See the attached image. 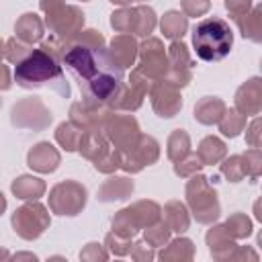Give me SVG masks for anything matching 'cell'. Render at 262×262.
Returning <instances> with one entry per match:
<instances>
[{"label": "cell", "mask_w": 262, "mask_h": 262, "mask_svg": "<svg viewBox=\"0 0 262 262\" xmlns=\"http://www.w3.org/2000/svg\"><path fill=\"white\" fill-rule=\"evenodd\" d=\"M8 258H10V252L4 250V248H0V260H8Z\"/></svg>", "instance_id": "6f0895ef"}, {"label": "cell", "mask_w": 262, "mask_h": 262, "mask_svg": "<svg viewBox=\"0 0 262 262\" xmlns=\"http://www.w3.org/2000/svg\"><path fill=\"white\" fill-rule=\"evenodd\" d=\"M225 102L217 96H203L194 104V119L201 125H217L225 113Z\"/></svg>", "instance_id": "484cf974"}, {"label": "cell", "mask_w": 262, "mask_h": 262, "mask_svg": "<svg viewBox=\"0 0 262 262\" xmlns=\"http://www.w3.org/2000/svg\"><path fill=\"white\" fill-rule=\"evenodd\" d=\"M78 151L82 154V158L90 160L92 164L98 162L102 156H106L111 151V143L106 141V137L100 131H86L80 139Z\"/></svg>", "instance_id": "cb8c5ba5"}, {"label": "cell", "mask_w": 262, "mask_h": 262, "mask_svg": "<svg viewBox=\"0 0 262 262\" xmlns=\"http://www.w3.org/2000/svg\"><path fill=\"white\" fill-rule=\"evenodd\" d=\"M14 82L27 90L51 88L59 96L70 98L72 90L59 61V41L51 37L39 47H33V51L14 66Z\"/></svg>", "instance_id": "7a4b0ae2"}, {"label": "cell", "mask_w": 262, "mask_h": 262, "mask_svg": "<svg viewBox=\"0 0 262 262\" xmlns=\"http://www.w3.org/2000/svg\"><path fill=\"white\" fill-rule=\"evenodd\" d=\"M170 235H172L170 227L166 225L164 219H160V221H156L154 225L145 227V235H143V239H145L151 248H162L164 244L170 242Z\"/></svg>", "instance_id": "f35d334b"}, {"label": "cell", "mask_w": 262, "mask_h": 262, "mask_svg": "<svg viewBox=\"0 0 262 262\" xmlns=\"http://www.w3.org/2000/svg\"><path fill=\"white\" fill-rule=\"evenodd\" d=\"M43 35H45V23L35 12H25V14H20L16 18V23H14V37L20 39L23 43H27V45L41 43Z\"/></svg>", "instance_id": "44dd1931"}, {"label": "cell", "mask_w": 262, "mask_h": 262, "mask_svg": "<svg viewBox=\"0 0 262 262\" xmlns=\"http://www.w3.org/2000/svg\"><path fill=\"white\" fill-rule=\"evenodd\" d=\"M12 260H37V256L35 254H29V252H23V254H14V256H10Z\"/></svg>", "instance_id": "816d5d0a"}, {"label": "cell", "mask_w": 262, "mask_h": 262, "mask_svg": "<svg viewBox=\"0 0 262 262\" xmlns=\"http://www.w3.org/2000/svg\"><path fill=\"white\" fill-rule=\"evenodd\" d=\"M201 168H203V162H201V158L196 156V154H186L184 158H180L178 162H174V174L176 176H180V178H190L192 174H196V172H201Z\"/></svg>", "instance_id": "60d3db41"}, {"label": "cell", "mask_w": 262, "mask_h": 262, "mask_svg": "<svg viewBox=\"0 0 262 262\" xmlns=\"http://www.w3.org/2000/svg\"><path fill=\"white\" fill-rule=\"evenodd\" d=\"M158 25L156 10L147 4L135 6V23H133V35L137 37H149Z\"/></svg>", "instance_id": "4dcf8cb0"}, {"label": "cell", "mask_w": 262, "mask_h": 262, "mask_svg": "<svg viewBox=\"0 0 262 262\" xmlns=\"http://www.w3.org/2000/svg\"><path fill=\"white\" fill-rule=\"evenodd\" d=\"M129 256H131L133 260H154V258H156V252H154V248H151L145 239H141V242H135V244L131 246Z\"/></svg>", "instance_id": "7dc6e473"}, {"label": "cell", "mask_w": 262, "mask_h": 262, "mask_svg": "<svg viewBox=\"0 0 262 262\" xmlns=\"http://www.w3.org/2000/svg\"><path fill=\"white\" fill-rule=\"evenodd\" d=\"M106 49H108L111 59H113L119 68L125 70V68L135 66L139 43H137V39H135L133 35H129V33H119V35H115V37L111 39V43H108Z\"/></svg>", "instance_id": "d6986e66"}, {"label": "cell", "mask_w": 262, "mask_h": 262, "mask_svg": "<svg viewBox=\"0 0 262 262\" xmlns=\"http://www.w3.org/2000/svg\"><path fill=\"white\" fill-rule=\"evenodd\" d=\"M162 215H164V221L166 225L170 227L172 233H184L190 225V215H188V209L182 201L178 199H172L164 205L162 209Z\"/></svg>", "instance_id": "d4e9b609"}, {"label": "cell", "mask_w": 262, "mask_h": 262, "mask_svg": "<svg viewBox=\"0 0 262 262\" xmlns=\"http://www.w3.org/2000/svg\"><path fill=\"white\" fill-rule=\"evenodd\" d=\"M151 86V80L145 78L139 70H131V76L127 82L121 84V88L117 90V94L108 100V108L111 111H125V113H133L143 104V98L147 94Z\"/></svg>", "instance_id": "8fae6325"}, {"label": "cell", "mask_w": 262, "mask_h": 262, "mask_svg": "<svg viewBox=\"0 0 262 262\" xmlns=\"http://www.w3.org/2000/svg\"><path fill=\"white\" fill-rule=\"evenodd\" d=\"M254 213H256V219H262V213H260V201L254 203Z\"/></svg>", "instance_id": "9f6ffc18"}, {"label": "cell", "mask_w": 262, "mask_h": 262, "mask_svg": "<svg viewBox=\"0 0 262 262\" xmlns=\"http://www.w3.org/2000/svg\"><path fill=\"white\" fill-rule=\"evenodd\" d=\"M33 51V45H27V43H23L20 39H16V37H10L8 41H6V49H4V59H8L12 66H16L18 61H23L29 53Z\"/></svg>", "instance_id": "ab89813d"}, {"label": "cell", "mask_w": 262, "mask_h": 262, "mask_svg": "<svg viewBox=\"0 0 262 262\" xmlns=\"http://www.w3.org/2000/svg\"><path fill=\"white\" fill-rule=\"evenodd\" d=\"M133 23H135V6H121L111 14V27L117 33L133 35Z\"/></svg>", "instance_id": "d590c367"}, {"label": "cell", "mask_w": 262, "mask_h": 262, "mask_svg": "<svg viewBox=\"0 0 262 262\" xmlns=\"http://www.w3.org/2000/svg\"><path fill=\"white\" fill-rule=\"evenodd\" d=\"M225 229L229 231V235L233 239H246L252 235V219L246 215V213H233L227 217V221L223 223Z\"/></svg>", "instance_id": "e575fe53"}, {"label": "cell", "mask_w": 262, "mask_h": 262, "mask_svg": "<svg viewBox=\"0 0 262 262\" xmlns=\"http://www.w3.org/2000/svg\"><path fill=\"white\" fill-rule=\"evenodd\" d=\"M119 168V160H117V151L111 149L106 156H102L98 162H94V170L102 172V174H115V170Z\"/></svg>", "instance_id": "bcb514c9"}, {"label": "cell", "mask_w": 262, "mask_h": 262, "mask_svg": "<svg viewBox=\"0 0 262 262\" xmlns=\"http://www.w3.org/2000/svg\"><path fill=\"white\" fill-rule=\"evenodd\" d=\"M113 4H119V6H129L131 2H145V0H108Z\"/></svg>", "instance_id": "f5cc1de1"}, {"label": "cell", "mask_w": 262, "mask_h": 262, "mask_svg": "<svg viewBox=\"0 0 262 262\" xmlns=\"http://www.w3.org/2000/svg\"><path fill=\"white\" fill-rule=\"evenodd\" d=\"M260 117L256 115L254 119H252V123L246 127V143L250 145V147H260L262 145V131H260Z\"/></svg>", "instance_id": "f6af8a7d"}, {"label": "cell", "mask_w": 262, "mask_h": 262, "mask_svg": "<svg viewBox=\"0 0 262 262\" xmlns=\"http://www.w3.org/2000/svg\"><path fill=\"white\" fill-rule=\"evenodd\" d=\"M184 196H186V205H188V213H192L194 221L201 225H211L219 219L221 215V205L217 199V190L211 186L209 178L203 174H192L190 180L186 182L184 188Z\"/></svg>", "instance_id": "277c9868"}, {"label": "cell", "mask_w": 262, "mask_h": 262, "mask_svg": "<svg viewBox=\"0 0 262 262\" xmlns=\"http://www.w3.org/2000/svg\"><path fill=\"white\" fill-rule=\"evenodd\" d=\"M104 246H106V250H108L113 256H129L133 244H131L129 237H123V235H117L115 231H111V233H106V237H104Z\"/></svg>", "instance_id": "b9f144b4"}, {"label": "cell", "mask_w": 262, "mask_h": 262, "mask_svg": "<svg viewBox=\"0 0 262 262\" xmlns=\"http://www.w3.org/2000/svg\"><path fill=\"white\" fill-rule=\"evenodd\" d=\"M246 115H242L239 111H235V108H225V113H223V117H221V121L217 123L219 125V131L225 135V137H229V139H233V137H237L244 129H246Z\"/></svg>", "instance_id": "836d02e7"}, {"label": "cell", "mask_w": 262, "mask_h": 262, "mask_svg": "<svg viewBox=\"0 0 262 262\" xmlns=\"http://www.w3.org/2000/svg\"><path fill=\"white\" fill-rule=\"evenodd\" d=\"M205 242H207L209 252L215 260H231L233 252L237 248V239H233L229 235L225 225H217V223H211V229L207 231Z\"/></svg>", "instance_id": "ffe728a7"}, {"label": "cell", "mask_w": 262, "mask_h": 262, "mask_svg": "<svg viewBox=\"0 0 262 262\" xmlns=\"http://www.w3.org/2000/svg\"><path fill=\"white\" fill-rule=\"evenodd\" d=\"M6 205H8V203H6V196H4V194H2V190H0V215L6 211Z\"/></svg>", "instance_id": "db71d44e"}, {"label": "cell", "mask_w": 262, "mask_h": 262, "mask_svg": "<svg viewBox=\"0 0 262 262\" xmlns=\"http://www.w3.org/2000/svg\"><path fill=\"white\" fill-rule=\"evenodd\" d=\"M111 115L108 106H96V104H88V102H74L70 106V121L80 127L84 133L86 131H100L106 117Z\"/></svg>", "instance_id": "2e32d148"}, {"label": "cell", "mask_w": 262, "mask_h": 262, "mask_svg": "<svg viewBox=\"0 0 262 262\" xmlns=\"http://www.w3.org/2000/svg\"><path fill=\"white\" fill-rule=\"evenodd\" d=\"M160 219H162V207L156 201L141 199V201H135L133 205L121 209L113 217L111 227H113V231L117 235L133 239L139 229H145V227L154 225Z\"/></svg>", "instance_id": "8992f818"}, {"label": "cell", "mask_w": 262, "mask_h": 262, "mask_svg": "<svg viewBox=\"0 0 262 262\" xmlns=\"http://www.w3.org/2000/svg\"><path fill=\"white\" fill-rule=\"evenodd\" d=\"M196 156L201 158L203 166H213V164H219L227 156V145L221 137L207 135L201 139V143L196 147Z\"/></svg>", "instance_id": "f1b7e54d"}, {"label": "cell", "mask_w": 262, "mask_h": 262, "mask_svg": "<svg viewBox=\"0 0 262 262\" xmlns=\"http://www.w3.org/2000/svg\"><path fill=\"white\" fill-rule=\"evenodd\" d=\"M149 100H151V108L158 117L162 119H172L180 113L182 108V94H180V88L172 86L168 80H156L151 82L149 90Z\"/></svg>", "instance_id": "9a60e30c"}, {"label": "cell", "mask_w": 262, "mask_h": 262, "mask_svg": "<svg viewBox=\"0 0 262 262\" xmlns=\"http://www.w3.org/2000/svg\"><path fill=\"white\" fill-rule=\"evenodd\" d=\"M115 151H117L119 168L125 170L127 174H137L145 166H151V164L158 162V158H160V143L151 135H143L141 133L135 139L133 145L123 147V149H115Z\"/></svg>", "instance_id": "9c48e42d"}, {"label": "cell", "mask_w": 262, "mask_h": 262, "mask_svg": "<svg viewBox=\"0 0 262 262\" xmlns=\"http://www.w3.org/2000/svg\"><path fill=\"white\" fill-rule=\"evenodd\" d=\"M166 57H168V72L164 80H168L176 88H186L192 80V66H194L186 43L182 39L172 41L170 47L166 49Z\"/></svg>", "instance_id": "5bb4252c"}, {"label": "cell", "mask_w": 262, "mask_h": 262, "mask_svg": "<svg viewBox=\"0 0 262 262\" xmlns=\"http://www.w3.org/2000/svg\"><path fill=\"white\" fill-rule=\"evenodd\" d=\"M12 86V76H10V70L8 66L0 63V90H8Z\"/></svg>", "instance_id": "f907efd6"}, {"label": "cell", "mask_w": 262, "mask_h": 262, "mask_svg": "<svg viewBox=\"0 0 262 262\" xmlns=\"http://www.w3.org/2000/svg\"><path fill=\"white\" fill-rule=\"evenodd\" d=\"M219 170L221 174L229 180V182H239L246 178V172H244V162H242V156L239 154H233V156H225L221 162H219Z\"/></svg>", "instance_id": "8d00e7d4"}, {"label": "cell", "mask_w": 262, "mask_h": 262, "mask_svg": "<svg viewBox=\"0 0 262 262\" xmlns=\"http://www.w3.org/2000/svg\"><path fill=\"white\" fill-rule=\"evenodd\" d=\"M59 61L74 76L88 104L106 106L125 82L123 68L111 59L106 41L96 29H82L68 41H59Z\"/></svg>", "instance_id": "6da1fadb"}, {"label": "cell", "mask_w": 262, "mask_h": 262, "mask_svg": "<svg viewBox=\"0 0 262 262\" xmlns=\"http://www.w3.org/2000/svg\"><path fill=\"white\" fill-rule=\"evenodd\" d=\"M160 31L170 41L182 39L184 33L188 31V16H184L180 10H168L160 20Z\"/></svg>", "instance_id": "f546056e"}, {"label": "cell", "mask_w": 262, "mask_h": 262, "mask_svg": "<svg viewBox=\"0 0 262 262\" xmlns=\"http://www.w3.org/2000/svg\"><path fill=\"white\" fill-rule=\"evenodd\" d=\"M82 2H88V0H82Z\"/></svg>", "instance_id": "680465c9"}, {"label": "cell", "mask_w": 262, "mask_h": 262, "mask_svg": "<svg viewBox=\"0 0 262 262\" xmlns=\"http://www.w3.org/2000/svg\"><path fill=\"white\" fill-rule=\"evenodd\" d=\"M39 8L45 14V27L57 41H68L84 29V12L80 6L66 4V0H39Z\"/></svg>", "instance_id": "5b68a950"}, {"label": "cell", "mask_w": 262, "mask_h": 262, "mask_svg": "<svg viewBox=\"0 0 262 262\" xmlns=\"http://www.w3.org/2000/svg\"><path fill=\"white\" fill-rule=\"evenodd\" d=\"M100 133L115 149H123L135 143V139L141 135V129L133 115H121L119 111H111Z\"/></svg>", "instance_id": "4fadbf2b"}, {"label": "cell", "mask_w": 262, "mask_h": 262, "mask_svg": "<svg viewBox=\"0 0 262 262\" xmlns=\"http://www.w3.org/2000/svg\"><path fill=\"white\" fill-rule=\"evenodd\" d=\"M10 190H12V194H14L16 199H20V201H39V199L45 194L47 184H45V180H41V178H37V176L23 174V176H18V178L12 180Z\"/></svg>", "instance_id": "603a6c76"}, {"label": "cell", "mask_w": 262, "mask_h": 262, "mask_svg": "<svg viewBox=\"0 0 262 262\" xmlns=\"http://www.w3.org/2000/svg\"><path fill=\"white\" fill-rule=\"evenodd\" d=\"M233 23L237 25L244 39H250L254 43L262 41V6L260 4H254L244 16L235 18Z\"/></svg>", "instance_id": "83f0119b"}, {"label": "cell", "mask_w": 262, "mask_h": 262, "mask_svg": "<svg viewBox=\"0 0 262 262\" xmlns=\"http://www.w3.org/2000/svg\"><path fill=\"white\" fill-rule=\"evenodd\" d=\"M233 45V31L227 20L219 16L203 18L192 29V47L203 61H221L229 55Z\"/></svg>", "instance_id": "3957f363"}, {"label": "cell", "mask_w": 262, "mask_h": 262, "mask_svg": "<svg viewBox=\"0 0 262 262\" xmlns=\"http://www.w3.org/2000/svg\"><path fill=\"white\" fill-rule=\"evenodd\" d=\"M82 135H84V131L80 127H76L72 121H63L55 129V141L66 151H78V145H80Z\"/></svg>", "instance_id": "1f68e13d"}, {"label": "cell", "mask_w": 262, "mask_h": 262, "mask_svg": "<svg viewBox=\"0 0 262 262\" xmlns=\"http://www.w3.org/2000/svg\"><path fill=\"white\" fill-rule=\"evenodd\" d=\"M135 190V184L131 178L127 176H108L100 188H98V194L96 199L100 203H115V201H125L133 194Z\"/></svg>", "instance_id": "7402d4cb"}, {"label": "cell", "mask_w": 262, "mask_h": 262, "mask_svg": "<svg viewBox=\"0 0 262 262\" xmlns=\"http://www.w3.org/2000/svg\"><path fill=\"white\" fill-rule=\"evenodd\" d=\"M235 111H239L246 117H256L262 111V80L258 76L246 80L233 96Z\"/></svg>", "instance_id": "e0dca14e"}, {"label": "cell", "mask_w": 262, "mask_h": 262, "mask_svg": "<svg viewBox=\"0 0 262 262\" xmlns=\"http://www.w3.org/2000/svg\"><path fill=\"white\" fill-rule=\"evenodd\" d=\"M166 154L170 162H178L180 158H184L186 154H190V137L184 129H174L168 135V143H166Z\"/></svg>", "instance_id": "d6a6232c"}, {"label": "cell", "mask_w": 262, "mask_h": 262, "mask_svg": "<svg viewBox=\"0 0 262 262\" xmlns=\"http://www.w3.org/2000/svg\"><path fill=\"white\" fill-rule=\"evenodd\" d=\"M242 162H244V172L246 176L256 182L262 174V151L260 147H250L246 149V154H242Z\"/></svg>", "instance_id": "74e56055"}, {"label": "cell", "mask_w": 262, "mask_h": 262, "mask_svg": "<svg viewBox=\"0 0 262 262\" xmlns=\"http://www.w3.org/2000/svg\"><path fill=\"white\" fill-rule=\"evenodd\" d=\"M53 121L51 111L45 106V102L37 96H25L18 102H14L10 111V123L18 129L29 131H45Z\"/></svg>", "instance_id": "30bf717a"}, {"label": "cell", "mask_w": 262, "mask_h": 262, "mask_svg": "<svg viewBox=\"0 0 262 262\" xmlns=\"http://www.w3.org/2000/svg\"><path fill=\"white\" fill-rule=\"evenodd\" d=\"M137 59H139V63L135 66V70H139L151 82L162 80L166 76V72H168L166 47H164L162 39H158V37H145L139 43Z\"/></svg>", "instance_id": "7c38bea8"}, {"label": "cell", "mask_w": 262, "mask_h": 262, "mask_svg": "<svg viewBox=\"0 0 262 262\" xmlns=\"http://www.w3.org/2000/svg\"><path fill=\"white\" fill-rule=\"evenodd\" d=\"M27 164H29L31 170H35L39 174H51V172H55L59 168L61 156H59L57 147L51 145L49 141H39L29 149Z\"/></svg>", "instance_id": "ac0fdd59"}, {"label": "cell", "mask_w": 262, "mask_h": 262, "mask_svg": "<svg viewBox=\"0 0 262 262\" xmlns=\"http://www.w3.org/2000/svg\"><path fill=\"white\" fill-rule=\"evenodd\" d=\"M88 201V190L76 180H61L49 190V209L61 217H76Z\"/></svg>", "instance_id": "ba28073f"}, {"label": "cell", "mask_w": 262, "mask_h": 262, "mask_svg": "<svg viewBox=\"0 0 262 262\" xmlns=\"http://www.w3.org/2000/svg\"><path fill=\"white\" fill-rule=\"evenodd\" d=\"M49 223H51L49 211L39 201H27L10 217V225H12L14 233L27 242L41 237L45 233V229L49 227Z\"/></svg>", "instance_id": "52a82bcc"}, {"label": "cell", "mask_w": 262, "mask_h": 262, "mask_svg": "<svg viewBox=\"0 0 262 262\" xmlns=\"http://www.w3.org/2000/svg\"><path fill=\"white\" fill-rule=\"evenodd\" d=\"M108 258V252L104 250V246L96 244V242H90L84 246V250L80 252V260L84 262H98V260H106Z\"/></svg>", "instance_id": "ee69618b"}, {"label": "cell", "mask_w": 262, "mask_h": 262, "mask_svg": "<svg viewBox=\"0 0 262 262\" xmlns=\"http://www.w3.org/2000/svg\"><path fill=\"white\" fill-rule=\"evenodd\" d=\"M4 49H6V41L0 37V63H2V59H4Z\"/></svg>", "instance_id": "11a10c76"}, {"label": "cell", "mask_w": 262, "mask_h": 262, "mask_svg": "<svg viewBox=\"0 0 262 262\" xmlns=\"http://www.w3.org/2000/svg\"><path fill=\"white\" fill-rule=\"evenodd\" d=\"M158 258L164 262H188L194 258V244L188 237H174L162 246Z\"/></svg>", "instance_id": "4316f807"}, {"label": "cell", "mask_w": 262, "mask_h": 262, "mask_svg": "<svg viewBox=\"0 0 262 262\" xmlns=\"http://www.w3.org/2000/svg\"><path fill=\"white\" fill-rule=\"evenodd\" d=\"M231 260H258V252H254L250 246H237Z\"/></svg>", "instance_id": "681fc988"}, {"label": "cell", "mask_w": 262, "mask_h": 262, "mask_svg": "<svg viewBox=\"0 0 262 262\" xmlns=\"http://www.w3.org/2000/svg\"><path fill=\"white\" fill-rule=\"evenodd\" d=\"M252 6H254V2H252V0H225V8H227V12H229L231 20H235V18L244 16Z\"/></svg>", "instance_id": "c3c4849f"}, {"label": "cell", "mask_w": 262, "mask_h": 262, "mask_svg": "<svg viewBox=\"0 0 262 262\" xmlns=\"http://www.w3.org/2000/svg\"><path fill=\"white\" fill-rule=\"evenodd\" d=\"M180 8L184 16H203L211 8V0H180Z\"/></svg>", "instance_id": "7bdbcfd3"}]
</instances>
